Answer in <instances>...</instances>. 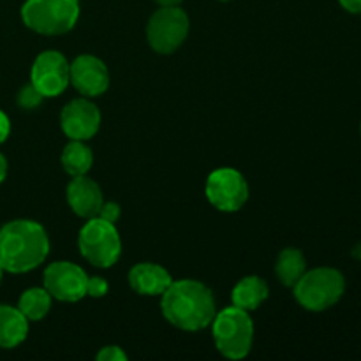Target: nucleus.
<instances>
[{
  "label": "nucleus",
  "mask_w": 361,
  "mask_h": 361,
  "mask_svg": "<svg viewBox=\"0 0 361 361\" xmlns=\"http://www.w3.org/2000/svg\"><path fill=\"white\" fill-rule=\"evenodd\" d=\"M97 361H127V355L120 345H106L97 353Z\"/></svg>",
  "instance_id": "5701e85b"
},
{
  "label": "nucleus",
  "mask_w": 361,
  "mask_h": 361,
  "mask_svg": "<svg viewBox=\"0 0 361 361\" xmlns=\"http://www.w3.org/2000/svg\"><path fill=\"white\" fill-rule=\"evenodd\" d=\"M66 196L71 210L81 219L97 217L99 210L104 203L101 187L88 175L73 176L71 182L67 183Z\"/></svg>",
  "instance_id": "ddd939ff"
},
{
  "label": "nucleus",
  "mask_w": 361,
  "mask_h": 361,
  "mask_svg": "<svg viewBox=\"0 0 361 361\" xmlns=\"http://www.w3.org/2000/svg\"><path fill=\"white\" fill-rule=\"evenodd\" d=\"M7 176V159L4 157V154H0V183L6 180Z\"/></svg>",
  "instance_id": "a878e982"
},
{
  "label": "nucleus",
  "mask_w": 361,
  "mask_h": 361,
  "mask_svg": "<svg viewBox=\"0 0 361 361\" xmlns=\"http://www.w3.org/2000/svg\"><path fill=\"white\" fill-rule=\"evenodd\" d=\"M60 162H62L63 171L69 176L88 175L94 164V152L85 141L71 140V143L63 147Z\"/></svg>",
  "instance_id": "f3484780"
},
{
  "label": "nucleus",
  "mask_w": 361,
  "mask_h": 361,
  "mask_svg": "<svg viewBox=\"0 0 361 361\" xmlns=\"http://www.w3.org/2000/svg\"><path fill=\"white\" fill-rule=\"evenodd\" d=\"M28 319L18 307L0 305V349H14L27 338Z\"/></svg>",
  "instance_id": "2eb2a0df"
},
{
  "label": "nucleus",
  "mask_w": 361,
  "mask_h": 361,
  "mask_svg": "<svg viewBox=\"0 0 361 361\" xmlns=\"http://www.w3.org/2000/svg\"><path fill=\"white\" fill-rule=\"evenodd\" d=\"M42 277L44 289L59 302L76 303L87 296V271L71 261H55L48 264Z\"/></svg>",
  "instance_id": "9d476101"
},
{
  "label": "nucleus",
  "mask_w": 361,
  "mask_h": 361,
  "mask_svg": "<svg viewBox=\"0 0 361 361\" xmlns=\"http://www.w3.org/2000/svg\"><path fill=\"white\" fill-rule=\"evenodd\" d=\"M11 134V122H9V116L0 109V145L6 143V140L9 137Z\"/></svg>",
  "instance_id": "b1692460"
},
{
  "label": "nucleus",
  "mask_w": 361,
  "mask_h": 361,
  "mask_svg": "<svg viewBox=\"0 0 361 361\" xmlns=\"http://www.w3.org/2000/svg\"><path fill=\"white\" fill-rule=\"evenodd\" d=\"M204 194L212 207L219 212L233 214L247 203L250 192L242 173L233 168H221L208 175Z\"/></svg>",
  "instance_id": "6e6552de"
},
{
  "label": "nucleus",
  "mask_w": 361,
  "mask_h": 361,
  "mask_svg": "<svg viewBox=\"0 0 361 361\" xmlns=\"http://www.w3.org/2000/svg\"><path fill=\"white\" fill-rule=\"evenodd\" d=\"M16 101L21 109H35L42 104L44 97H42V95L37 92V88L30 83L20 88Z\"/></svg>",
  "instance_id": "aec40b11"
},
{
  "label": "nucleus",
  "mask_w": 361,
  "mask_h": 361,
  "mask_svg": "<svg viewBox=\"0 0 361 361\" xmlns=\"http://www.w3.org/2000/svg\"><path fill=\"white\" fill-rule=\"evenodd\" d=\"M127 277L133 291L143 296H161L173 282L171 274L157 263L134 264Z\"/></svg>",
  "instance_id": "4468645a"
},
{
  "label": "nucleus",
  "mask_w": 361,
  "mask_h": 361,
  "mask_svg": "<svg viewBox=\"0 0 361 361\" xmlns=\"http://www.w3.org/2000/svg\"><path fill=\"white\" fill-rule=\"evenodd\" d=\"M212 334L217 351L228 360H243L252 349L254 323L247 310L231 305L215 314Z\"/></svg>",
  "instance_id": "7ed1b4c3"
},
{
  "label": "nucleus",
  "mask_w": 361,
  "mask_h": 361,
  "mask_svg": "<svg viewBox=\"0 0 361 361\" xmlns=\"http://www.w3.org/2000/svg\"><path fill=\"white\" fill-rule=\"evenodd\" d=\"M49 238L46 229L30 219H16L0 228V267L9 274H27L46 261Z\"/></svg>",
  "instance_id": "f03ea898"
},
{
  "label": "nucleus",
  "mask_w": 361,
  "mask_h": 361,
  "mask_svg": "<svg viewBox=\"0 0 361 361\" xmlns=\"http://www.w3.org/2000/svg\"><path fill=\"white\" fill-rule=\"evenodd\" d=\"M108 291H109V284L106 279L88 277L87 296H90V298H102V296L108 295Z\"/></svg>",
  "instance_id": "412c9836"
},
{
  "label": "nucleus",
  "mask_w": 361,
  "mask_h": 361,
  "mask_svg": "<svg viewBox=\"0 0 361 361\" xmlns=\"http://www.w3.org/2000/svg\"><path fill=\"white\" fill-rule=\"evenodd\" d=\"M345 279L335 268L321 267L307 270L298 282L293 286L296 302L310 312H323L337 305L344 296Z\"/></svg>",
  "instance_id": "20e7f679"
},
{
  "label": "nucleus",
  "mask_w": 361,
  "mask_h": 361,
  "mask_svg": "<svg viewBox=\"0 0 361 361\" xmlns=\"http://www.w3.org/2000/svg\"><path fill=\"white\" fill-rule=\"evenodd\" d=\"M268 284L257 275H249L243 277L231 291V303L238 309L252 312L259 309L261 303L268 298Z\"/></svg>",
  "instance_id": "dca6fc26"
},
{
  "label": "nucleus",
  "mask_w": 361,
  "mask_h": 361,
  "mask_svg": "<svg viewBox=\"0 0 361 361\" xmlns=\"http://www.w3.org/2000/svg\"><path fill=\"white\" fill-rule=\"evenodd\" d=\"M101 111L88 97L73 99L60 113V127L69 140L88 141L99 133Z\"/></svg>",
  "instance_id": "9b49d317"
},
{
  "label": "nucleus",
  "mask_w": 361,
  "mask_h": 361,
  "mask_svg": "<svg viewBox=\"0 0 361 361\" xmlns=\"http://www.w3.org/2000/svg\"><path fill=\"white\" fill-rule=\"evenodd\" d=\"M190 21L180 6L161 7L147 25V41L159 55H171L185 42Z\"/></svg>",
  "instance_id": "0eeeda50"
},
{
  "label": "nucleus",
  "mask_w": 361,
  "mask_h": 361,
  "mask_svg": "<svg viewBox=\"0 0 361 361\" xmlns=\"http://www.w3.org/2000/svg\"><path fill=\"white\" fill-rule=\"evenodd\" d=\"M307 271V259L303 252L295 247L282 250L275 263V275L286 288H293Z\"/></svg>",
  "instance_id": "a211bd4d"
},
{
  "label": "nucleus",
  "mask_w": 361,
  "mask_h": 361,
  "mask_svg": "<svg viewBox=\"0 0 361 361\" xmlns=\"http://www.w3.org/2000/svg\"><path fill=\"white\" fill-rule=\"evenodd\" d=\"M221 2H229V0H221Z\"/></svg>",
  "instance_id": "c756f323"
},
{
  "label": "nucleus",
  "mask_w": 361,
  "mask_h": 361,
  "mask_svg": "<svg viewBox=\"0 0 361 361\" xmlns=\"http://www.w3.org/2000/svg\"><path fill=\"white\" fill-rule=\"evenodd\" d=\"M53 296L44 288H30L18 300V309L21 310L28 323L44 319L51 310Z\"/></svg>",
  "instance_id": "6ab92c4d"
},
{
  "label": "nucleus",
  "mask_w": 361,
  "mask_h": 361,
  "mask_svg": "<svg viewBox=\"0 0 361 361\" xmlns=\"http://www.w3.org/2000/svg\"><path fill=\"white\" fill-rule=\"evenodd\" d=\"M2 277H4V270H2V267H0V282H2Z\"/></svg>",
  "instance_id": "c85d7f7f"
},
{
  "label": "nucleus",
  "mask_w": 361,
  "mask_h": 361,
  "mask_svg": "<svg viewBox=\"0 0 361 361\" xmlns=\"http://www.w3.org/2000/svg\"><path fill=\"white\" fill-rule=\"evenodd\" d=\"M78 249L85 261L95 268H111L122 256V238L116 224L101 217L87 219L78 235Z\"/></svg>",
  "instance_id": "423d86ee"
},
{
  "label": "nucleus",
  "mask_w": 361,
  "mask_h": 361,
  "mask_svg": "<svg viewBox=\"0 0 361 361\" xmlns=\"http://www.w3.org/2000/svg\"><path fill=\"white\" fill-rule=\"evenodd\" d=\"M360 130H361V123H360Z\"/></svg>",
  "instance_id": "7c9ffc66"
},
{
  "label": "nucleus",
  "mask_w": 361,
  "mask_h": 361,
  "mask_svg": "<svg viewBox=\"0 0 361 361\" xmlns=\"http://www.w3.org/2000/svg\"><path fill=\"white\" fill-rule=\"evenodd\" d=\"M161 312L169 324L183 331L208 328L217 314L214 293L203 282L173 281L161 295Z\"/></svg>",
  "instance_id": "f257e3e1"
},
{
  "label": "nucleus",
  "mask_w": 361,
  "mask_h": 361,
  "mask_svg": "<svg viewBox=\"0 0 361 361\" xmlns=\"http://www.w3.org/2000/svg\"><path fill=\"white\" fill-rule=\"evenodd\" d=\"M69 78L73 87L83 97H99L109 88V71L101 59L80 55L71 62Z\"/></svg>",
  "instance_id": "f8f14e48"
},
{
  "label": "nucleus",
  "mask_w": 361,
  "mask_h": 361,
  "mask_svg": "<svg viewBox=\"0 0 361 361\" xmlns=\"http://www.w3.org/2000/svg\"><path fill=\"white\" fill-rule=\"evenodd\" d=\"M353 257H356V259L361 261V243H360V245H356L355 249H353Z\"/></svg>",
  "instance_id": "cd10ccee"
},
{
  "label": "nucleus",
  "mask_w": 361,
  "mask_h": 361,
  "mask_svg": "<svg viewBox=\"0 0 361 361\" xmlns=\"http://www.w3.org/2000/svg\"><path fill=\"white\" fill-rule=\"evenodd\" d=\"M338 4H341L348 13L361 14V0H338Z\"/></svg>",
  "instance_id": "393cba45"
},
{
  "label": "nucleus",
  "mask_w": 361,
  "mask_h": 361,
  "mask_svg": "<svg viewBox=\"0 0 361 361\" xmlns=\"http://www.w3.org/2000/svg\"><path fill=\"white\" fill-rule=\"evenodd\" d=\"M69 66L66 56L55 49H46L35 56L30 69V83L44 99L59 97L69 87Z\"/></svg>",
  "instance_id": "1a4fd4ad"
},
{
  "label": "nucleus",
  "mask_w": 361,
  "mask_h": 361,
  "mask_svg": "<svg viewBox=\"0 0 361 361\" xmlns=\"http://www.w3.org/2000/svg\"><path fill=\"white\" fill-rule=\"evenodd\" d=\"M161 7H173V6H180L182 0H155Z\"/></svg>",
  "instance_id": "bb28decb"
},
{
  "label": "nucleus",
  "mask_w": 361,
  "mask_h": 361,
  "mask_svg": "<svg viewBox=\"0 0 361 361\" xmlns=\"http://www.w3.org/2000/svg\"><path fill=\"white\" fill-rule=\"evenodd\" d=\"M80 18V0H27L21 6L25 27L41 35H63Z\"/></svg>",
  "instance_id": "39448f33"
},
{
  "label": "nucleus",
  "mask_w": 361,
  "mask_h": 361,
  "mask_svg": "<svg viewBox=\"0 0 361 361\" xmlns=\"http://www.w3.org/2000/svg\"><path fill=\"white\" fill-rule=\"evenodd\" d=\"M120 214H122V210H120L118 203H115V201H104L101 210H99L97 217H101L102 221L111 222V224H116L120 219Z\"/></svg>",
  "instance_id": "4be33fe9"
}]
</instances>
